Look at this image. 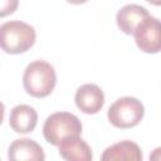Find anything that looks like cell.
Segmentation results:
<instances>
[{
	"label": "cell",
	"mask_w": 161,
	"mask_h": 161,
	"mask_svg": "<svg viewBox=\"0 0 161 161\" xmlns=\"http://www.w3.org/2000/svg\"><path fill=\"white\" fill-rule=\"evenodd\" d=\"M58 147L59 155L67 161H91L93 157L89 145L80 136L65 137Z\"/></svg>",
	"instance_id": "obj_9"
},
{
	"label": "cell",
	"mask_w": 161,
	"mask_h": 161,
	"mask_svg": "<svg viewBox=\"0 0 161 161\" xmlns=\"http://www.w3.org/2000/svg\"><path fill=\"white\" fill-rule=\"evenodd\" d=\"M38 113L28 104H18L10 112L9 125L18 133H29L34 131Z\"/></svg>",
	"instance_id": "obj_10"
},
{
	"label": "cell",
	"mask_w": 161,
	"mask_h": 161,
	"mask_svg": "<svg viewBox=\"0 0 161 161\" xmlns=\"http://www.w3.org/2000/svg\"><path fill=\"white\" fill-rule=\"evenodd\" d=\"M82 123L77 116L69 112H55L50 114L43 126V135L47 142L58 146L65 137L80 136Z\"/></svg>",
	"instance_id": "obj_3"
},
{
	"label": "cell",
	"mask_w": 161,
	"mask_h": 161,
	"mask_svg": "<svg viewBox=\"0 0 161 161\" xmlns=\"http://www.w3.org/2000/svg\"><path fill=\"white\" fill-rule=\"evenodd\" d=\"M75 106L86 114H94L99 112L104 104L103 91L93 83L80 86L75 92Z\"/></svg>",
	"instance_id": "obj_6"
},
{
	"label": "cell",
	"mask_w": 161,
	"mask_h": 161,
	"mask_svg": "<svg viewBox=\"0 0 161 161\" xmlns=\"http://www.w3.org/2000/svg\"><path fill=\"white\" fill-rule=\"evenodd\" d=\"M146 1H148L150 4H152V5H156V6H158V5L161 4V0H146Z\"/></svg>",
	"instance_id": "obj_15"
},
{
	"label": "cell",
	"mask_w": 161,
	"mask_h": 161,
	"mask_svg": "<svg viewBox=\"0 0 161 161\" xmlns=\"http://www.w3.org/2000/svg\"><path fill=\"white\" fill-rule=\"evenodd\" d=\"M19 5V0H0V18L13 14Z\"/></svg>",
	"instance_id": "obj_12"
},
{
	"label": "cell",
	"mask_w": 161,
	"mask_h": 161,
	"mask_svg": "<svg viewBox=\"0 0 161 161\" xmlns=\"http://www.w3.org/2000/svg\"><path fill=\"white\" fill-rule=\"evenodd\" d=\"M145 114V107L135 97L118 98L107 112L108 121L117 128H132L137 126Z\"/></svg>",
	"instance_id": "obj_4"
},
{
	"label": "cell",
	"mask_w": 161,
	"mask_h": 161,
	"mask_svg": "<svg viewBox=\"0 0 161 161\" xmlns=\"http://www.w3.org/2000/svg\"><path fill=\"white\" fill-rule=\"evenodd\" d=\"M34 28L20 20L6 21L0 25V49L8 54H21L35 43Z\"/></svg>",
	"instance_id": "obj_2"
},
{
	"label": "cell",
	"mask_w": 161,
	"mask_h": 161,
	"mask_svg": "<svg viewBox=\"0 0 161 161\" xmlns=\"http://www.w3.org/2000/svg\"><path fill=\"white\" fill-rule=\"evenodd\" d=\"M65 1H68V3H70V4H73V5H80V4L87 3L88 0H65Z\"/></svg>",
	"instance_id": "obj_14"
},
{
	"label": "cell",
	"mask_w": 161,
	"mask_h": 161,
	"mask_svg": "<svg viewBox=\"0 0 161 161\" xmlns=\"http://www.w3.org/2000/svg\"><path fill=\"white\" fill-rule=\"evenodd\" d=\"M161 26L160 21L155 16H147L135 29L133 35L137 47L148 54H156L161 48Z\"/></svg>",
	"instance_id": "obj_5"
},
{
	"label": "cell",
	"mask_w": 161,
	"mask_h": 161,
	"mask_svg": "<svg viewBox=\"0 0 161 161\" xmlns=\"http://www.w3.org/2000/svg\"><path fill=\"white\" fill-rule=\"evenodd\" d=\"M57 83L54 67L45 60H34L29 63L23 74V86L28 94L35 98L49 96Z\"/></svg>",
	"instance_id": "obj_1"
},
{
	"label": "cell",
	"mask_w": 161,
	"mask_h": 161,
	"mask_svg": "<svg viewBox=\"0 0 161 161\" xmlns=\"http://www.w3.org/2000/svg\"><path fill=\"white\" fill-rule=\"evenodd\" d=\"M8 158L11 161H43L45 158V155L42 146L34 140L18 138L9 146Z\"/></svg>",
	"instance_id": "obj_7"
},
{
	"label": "cell",
	"mask_w": 161,
	"mask_h": 161,
	"mask_svg": "<svg viewBox=\"0 0 161 161\" xmlns=\"http://www.w3.org/2000/svg\"><path fill=\"white\" fill-rule=\"evenodd\" d=\"M4 114H5V106H4V103H3V102H0V125L3 123Z\"/></svg>",
	"instance_id": "obj_13"
},
{
	"label": "cell",
	"mask_w": 161,
	"mask_h": 161,
	"mask_svg": "<svg viewBox=\"0 0 161 161\" xmlns=\"http://www.w3.org/2000/svg\"><path fill=\"white\" fill-rule=\"evenodd\" d=\"M143 158L140 146L132 141H121L104 150L101 156L103 161L113 160H127V161H141Z\"/></svg>",
	"instance_id": "obj_11"
},
{
	"label": "cell",
	"mask_w": 161,
	"mask_h": 161,
	"mask_svg": "<svg viewBox=\"0 0 161 161\" xmlns=\"http://www.w3.org/2000/svg\"><path fill=\"white\" fill-rule=\"evenodd\" d=\"M147 16H150V13L146 8L137 4H128L117 11L116 21L121 31L127 35H131L133 34L135 29L140 25V23L143 21Z\"/></svg>",
	"instance_id": "obj_8"
}]
</instances>
